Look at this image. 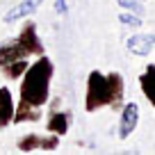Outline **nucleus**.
Wrapping results in <instances>:
<instances>
[{
  "label": "nucleus",
  "mask_w": 155,
  "mask_h": 155,
  "mask_svg": "<svg viewBox=\"0 0 155 155\" xmlns=\"http://www.w3.org/2000/svg\"><path fill=\"white\" fill-rule=\"evenodd\" d=\"M153 44H155V32H150V34H135V37L128 39V50L135 53V55H146Z\"/></svg>",
  "instance_id": "10"
},
{
  "label": "nucleus",
  "mask_w": 155,
  "mask_h": 155,
  "mask_svg": "<svg viewBox=\"0 0 155 155\" xmlns=\"http://www.w3.org/2000/svg\"><path fill=\"white\" fill-rule=\"evenodd\" d=\"M14 98L7 87H0V128L9 126L14 121Z\"/></svg>",
  "instance_id": "8"
},
{
  "label": "nucleus",
  "mask_w": 155,
  "mask_h": 155,
  "mask_svg": "<svg viewBox=\"0 0 155 155\" xmlns=\"http://www.w3.org/2000/svg\"><path fill=\"white\" fill-rule=\"evenodd\" d=\"M50 78H53V62L44 55H39V59L32 66L25 68L23 82H21V101L30 103V105H46L48 103V87Z\"/></svg>",
  "instance_id": "2"
},
{
  "label": "nucleus",
  "mask_w": 155,
  "mask_h": 155,
  "mask_svg": "<svg viewBox=\"0 0 155 155\" xmlns=\"http://www.w3.org/2000/svg\"><path fill=\"white\" fill-rule=\"evenodd\" d=\"M28 57L30 55L21 48L18 41H12V44L0 46V68L7 66V64H12V62H16V59H28Z\"/></svg>",
  "instance_id": "9"
},
{
  "label": "nucleus",
  "mask_w": 155,
  "mask_h": 155,
  "mask_svg": "<svg viewBox=\"0 0 155 155\" xmlns=\"http://www.w3.org/2000/svg\"><path fill=\"white\" fill-rule=\"evenodd\" d=\"M123 94H126V82L119 73H107L103 75L101 71H91L87 80V96H84V110L96 112L101 107L110 105L114 110L123 105Z\"/></svg>",
  "instance_id": "1"
},
{
  "label": "nucleus",
  "mask_w": 155,
  "mask_h": 155,
  "mask_svg": "<svg viewBox=\"0 0 155 155\" xmlns=\"http://www.w3.org/2000/svg\"><path fill=\"white\" fill-rule=\"evenodd\" d=\"M28 59H16V62L7 64V66H2V71H5V78H9V80H16V78H21L25 73V68H28Z\"/></svg>",
  "instance_id": "13"
},
{
  "label": "nucleus",
  "mask_w": 155,
  "mask_h": 155,
  "mask_svg": "<svg viewBox=\"0 0 155 155\" xmlns=\"http://www.w3.org/2000/svg\"><path fill=\"white\" fill-rule=\"evenodd\" d=\"M59 144V135H48V137H41V135H25L18 139V150L21 153H30V150H55Z\"/></svg>",
  "instance_id": "3"
},
{
  "label": "nucleus",
  "mask_w": 155,
  "mask_h": 155,
  "mask_svg": "<svg viewBox=\"0 0 155 155\" xmlns=\"http://www.w3.org/2000/svg\"><path fill=\"white\" fill-rule=\"evenodd\" d=\"M139 84H141L144 96L148 98V103L155 107V66H146V71L139 78Z\"/></svg>",
  "instance_id": "12"
},
{
  "label": "nucleus",
  "mask_w": 155,
  "mask_h": 155,
  "mask_svg": "<svg viewBox=\"0 0 155 155\" xmlns=\"http://www.w3.org/2000/svg\"><path fill=\"white\" fill-rule=\"evenodd\" d=\"M41 2H44V0H23V2H18V5H14V7L5 14V23H14V21H18V18L32 16L34 12L39 9V5H41Z\"/></svg>",
  "instance_id": "7"
},
{
  "label": "nucleus",
  "mask_w": 155,
  "mask_h": 155,
  "mask_svg": "<svg viewBox=\"0 0 155 155\" xmlns=\"http://www.w3.org/2000/svg\"><path fill=\"white\" fill-rule=\"evenodd\" d=\"M39 116H41V110L37 105H30V103H23L18 101L14 110V123H23V121H39Z\"/></svg>",
  "instance_id": "11"
},
{
  "label": "nucleus",
  "mask_w": 155,
  "mask_h": 155,
  "mask_svg": "<svg viewBox=\"0 0 155 155\" xmlns=\"http://www.w3.org/2000/svg\"><path fill=\"white\" fill-rule=\"evenodd\" d=\"M137 121H139V105L137 103H128L121 110V121H119V137L126 139V137L132 135V130L137 128Z\"/></svg>",
  "instance_id": "5"
},
{
  "label": "nucleus",
  "mask_w": 155,
  "mask_h": 155,
  "mask_svg": "<svg viewBox=\"0 0 155 155\" xmlns=\"http://www.w3.org/2000/svg\"><path fill=\"white\" fill-rule=\"evenodd\" d=\"M119 5L121 7H126V9H130V12H135V14H144V7L137 2V0H119Z\"/></svg>",
  "instance_id": "14"
},
{
  "label": "nucleus",
  "mask_w": 155,
  "mask_h": 155,
  "mask_svg": "<svg viewBox=\"0 0 155 155\" xmlns=\"http://www.w3.org/2000/svg\"><path fill=\"white\" fill-rule=\"evenodd\" d=\"M71 121H73V114L66 110H53L48 116V132H55V135H66L68 128H71Z\"/></svg>",
  "instance_id": "6"
},
{
  "label": "nucleus",
  "mask_w": 155,
  "mask_h": 155,
  "mask_svg": "<svg viewBox=\"0 0 155 155\" xmlns=\"http://www.w3.org/2000/svg\"><path fill=\"white\" fill-rule=\"evenodd\" d=\"M119 18H121V23H126V25H141V18H137V16H132V14H121Z\"/></svg>",
  "instance_id": "15"
},
{
  "label": "nucleus",
  "mask_w": 155,
  "mask_h": 155,
  "mask_svg": "<svg viewBox=\"0 0 155 155\" xmlns=\"http://www.w3.org/2000/svg\"><path fill=\"white\" fill-rule=\"evenodd\" d=\"M16 41L21 44V48H23L28 55H44V44L39 41L37 25H34L32 21H28V23L23 25V30H21V34H18Z\"/></svg>",
  "instance_id": "4"
}]
</instances>
